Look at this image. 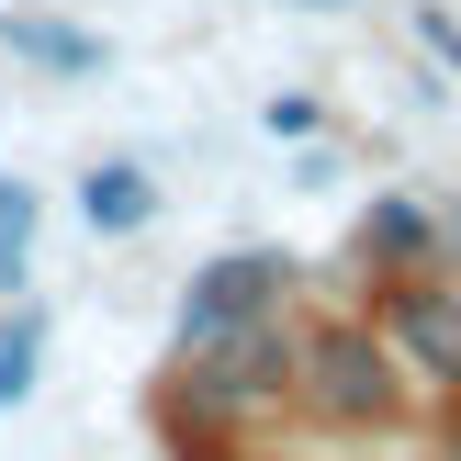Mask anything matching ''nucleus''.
<instances>
[{"label":"nucleus","mask_w":461,"mask_h":461,"mask_svg":"<svg viewBox=\"0 0 461 461\" xmlns=\"http://www.w3.org/2000/svg\"><path fill=\"white\" fill-rule=\"evenodd\" d=\"M304 394L327 405V417H349V428H372V417H394V372H383V349L360 327H327L304 349Z\"/></svg>","instance_id":"1"},{"label":"nucleus","mask_w":461,"mask_h":461,"mask_svg":"<svg viewBox=\"0 0 461 461\" xmlns=\"http://www.w3.org/2000/svg\"><path fill=\"white\" fill-rule=\"evenodd\" d=\"M270 394H282V349H270V338H259V315H248V327L237 338H203V405H270Z\"/></svg>","instance_id":"2"},{"label":"nucleus","mask_w":461,"mask_h":461,"mask_svg":"<svg viewBox=\"0 0 461 461\" xmlns=\"http://www.w3.org/2000/svg\"><path fill=\"white\" fill-rule=\"evenodd\" d=\"M394 349L417 360L428 383H450V394H461V304H450V293H417V282L394 293Z\"/></svg>","instance_id":"3"},{"label":"nucleus","mask_w":461,"mask_h":461,"mask_svg":"<svg viewBox=\"0 0 461 461\" xmlns=\"http://www.w3.org/2000/svg\"><path fill=\"white\" fill-rule=\"evenodd\" d=\"M270 282H282L270 259H214V270L192 282V338H214V327H248V315L270 304Z\"/></svg>","instance_id":"4"},{"label":"nucleus","mask_w":461,"mask_h":461,"mask_svg":"<svg viewBox=\"0 0 461 461\" xmlns=\"http://www.w3.org/2000/svg\"><path fill=\"white\" fill-rule=\"evenodd\" d=\"M135 214H147V169H90V225H102V237H124Z\"/></svg>","instance_id":"5"},{"label":"nucleus","mask_w":461,"mask_h":461,"mask_svg":"<svg viewBox=\"0 0 461 461\" xmlns=\"http://www.w3.org/2000/svg\"><path fill=\"white\" fill-rule=\"evenodd\" d=\"M23 248H34V192L0 180V282H23Z\"/></svg>","instance_id":"6"},{"label":"nucleus","mask_w":461,"mask_h":461,"mask_svg":"<svg viewBox=\"0 0 461 461\" xmlns=\"http://www.w3.org/2000/svg\"><path fill=\"white\" fill-rule=\"evenodd\" d=\"M0 34H12L23 57H57V68H90V57H102L90 34H57V23H0Z\"/></svg>","instance_id":"7"},{"label":"nucleus","mask_w":461,"mask_h":461,"mask_svg":"<svg viewBox=\"0 0 461 461\" xmlns=\"http://www.w3.org/2000/svg\"><path fill=\"white\" fill-rule=\"evenodd\" d=\"M23 394H34V338L0 327V405H23Z\"/></svg>","instance_id":"8"},{"label":"nucleus","mask_w":461,"mask_h":461,"mask_svg":"<svg viewBox=\"0 0 461 461\" xmlns=\"http://www.w3.org/2000/svg\"><path fill=\"white\" fill-rule=\"evenodd\" d=\"M417 23H428V45H439V57L461 68V23H439V12H417Z\"/></svg>","instance_id":"9"},{"label":"nucleus","mask_w":461,"mask_h":461,"mask_svg":"<svg viewBox=\"0 0 461 461\" xmlns=\"http://www.w3.org/2000/svg\"><path fill=\"white\" fill-rule=\"evenodd\" d=\"M450 461H461V450H450Z\"/></svg>","instance_id":"10"}]
</instances>
